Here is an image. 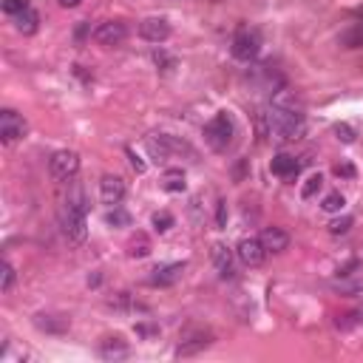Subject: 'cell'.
I'll return each mask as SVG.
<instances>
[{"label": "cell", "instance_id": "2e32d148", "mask_svg": "<svg viewBox=\"0 0 363 363\" xmlns=\"http://www.w3.org/2000/svg\"><path fill=\"white\" fill-rule=\"evenodd\" d=\"M262 244H264L267 252H284V250L290 247V236H287L281 227H267V230L262 233Z\"/></svg>", "mask_w": 363, "mask_h": 363}, {"label": "cell", "instance_id": "d6986e66", "mask_svg": "<svg viewBox=\"0 0 363 363\" xmlns=\"http://www.w3.org/2000/svg\"><path fill=\"white\" fill-rule=\"evenodd\" d=\"M106 222H108L111 227H128V225H131V216L117 204V207H111V211L106 213Z\"/></svg>", "mask_w": 363, "mask_h": 363}, {"label": "cell", "instance_id": "ffe728a7", "mask_svg": "<svg viewBox=\"0 0 363 363\" xmlns=\"http://www.w3.org/2000/svg\"><path fill=\"white\" fill-rule=\"evenodd\" d=\"M162 185H165V190H171V193H182V190H185V173H182V171H168Z\"/></svg>", "mask_w": 363, "mask_h": 363}, {"label": "cell", "instance_id": "30bf717a", "mask_svg": "<svg viewBox=\"0 0 363 363\" xmlns=\"http://www.w3.org/2000/svg\"><path fill=\"white\" fill-rule=\"evenodd\" d=\"M139 34L148 43H165L171 37V23L165 17H145L139 23Z\"/></svg>", "mask_w": 363, "mask_h": 363}, {"label": "cell", "instance_id": "e0dca14e", "mask_svg": "<svg viewBox=\"0 0 363 363\" xmlns=\"http://www.w3.org/2000/svg\"><path fill=\"white\" fill-rule=\"evenodd\" d=\"M15 23H17V31H23V34H34V31H37V23H40V17H37V12L29 6L26 12L15 15Z\"/></svg>", "mask_w": 363, "mask_h": 363}, {"label": "cell", "instance_id": "277c9868", "mask_svg": "<svg viewBox=\"0 0 363 363\" xmlns=\"http://www.w3.org/2000/svg\"><path fill=\"white\" fill-rule=\"evenodd\" d=\"M77 171H80V157H77L74 150H57L55 157L48 159V173L55 176L57 182H69V179H74Z\"/></svg>", "mask_w": 363, "mask_h": 363}, {"label": "cell", "instance_id": "3957f363", "mask_svg": "<svg viewBox=\"0 0 363 363\" xmlns=\"http://www.w3.org/2000/svg\"><path fill=\"white\" fill-rule=\"evenodd\" d=\"M204 139L211 142V148L225 150L233 142V120L227 114H216L211 122L204 125Z\"/></svg>", "mask_w": 363, "mask_h": 363}, {"label": "cell", "instance_id": "44dd1931", "mask_svg": "<svg viewBox=\"0 0 363 363\" xmlns=\"http://www.w3.org/2000/svg\"><path fill=\"white\" fill-rule=\"evenodd\" d=\"M12 284H15V267L3 262V267H0V292H9Z\"/></svg>", "mask_w": 363, "mask_h": 363}, {"label": "cell", "instance_id": "d4e9b609", "mask_svg": "<svg viewBox=\"0 0 363 363\" xmlns=\"http://www.w3.org/2000/svg\"><path fill=\"white\" fill-rule=\"evenodd\" d=\"M153 227H157L159 233H168V230L173 227V216L165 213V211H162V213H153Z\"/></svg>", "mask_w": 363, "mask_h": 363}, {"label": "cell", "instance_id": "83f0119b", "mask_svg": "<svg viewBox=\"0 0 363 363\" xmlns=\"http://www.w3.org/2000/svg\"><path fill=\"white\" fill-rule=\"evenodd\" d=\"M335 134H338V139H341V142H346V145H349V142H355V131H352L346 122L335 125Z\"/></svg>", "mask_w": 363, "mask_h": 363}, {"label": "cell", "instance_id": "cb8c5ba5", "mask_svg": "<svg viewBox=\"0 0 363 363\" xmlns=\"http://www.w3.org/2000/svg\"><path fill=\"white\" fill-rule=\"evenodd\" d=\"M128 252H131V258H145V255L150 252V244H148V239H145V236L134 239V241H131V250H128Z\"/></svg>", "mask_w": 363, "mask_h": 363}, {"label": "cell", "instance_id": "4316f807", "mask_svg": "<svg viewBox=\"0 0 363 363\" xmlns=\"http://www.w3.org/2000/svg\"><path fill=\"white\" fill-rule=\"evenodd\" d=\"M355 222H352V216H343V219H335L332 225H329V233L332 236H343V233H349V227H352Z\"/></svg>", "mask_w": 363, "mask_h": 363}, {"label": "cell", "instance_id": "52a82bcc", "mask_svg": "<svg viewBox=\"0 0 363 363\" xmlns=\"http://www.w3.org/2000/svg\"><path fill=\"white\" fill-rule=\"evenodd\" d=\"M125 37H128V26L122 20H108L94 29V40L99 45H120Z\"/></svg>", "mask_w": 363, "mask_h": 363}, {"label": "cell", "instance_id": "603a6c76", "mask_svg": "<svg viewBox=\"0 0 363 363\" xmlns=\"http://www.w3.org/2000/svg\"><path fill=\"white\" fill-rule=\"evenodd\" d=\"M343 204H346V201H343L341 193H329V196L321 201V207H324L327 213H338V211H343Z\"/></svg>", "mask_w": 363, "mask_h": 363}, {"label": "cell", "instance_id": "8992f818", "mask_svg": "<svg viewBox=\"0 0 363 363\" xmlns=\"http://www.w3.org/2000/svg\"><path fill=\"white\" fill-rule=\"evenodd\" d=\"M213 343V335L211 332H204V329H190L182 335L179 346H176V357H190L196 352H204L207 346Z\"/></svg>", "mask_w": 363, "mask_h": 363}, {"label": "cell", "instance_id": "ac0fdd59", "mask_svg": "<svg viewBox=\"0 0 363 363\" xmlns=\"http://www.w3.org/2000/svg\"><path fill=\"white\" fill-rule=\"evenodd\" d=\"M341 43H343L346 48H357V45H363V23H355L349 31H343V34H341Z\"/></svg>", "mask_w": 363, "mask_h": 363}, {"label": "cell", "instance_id": "7c38bea8", "mask_svg": "<svg viewBox=\"0 0 363 363\" xmlns=\"http://www.w3.org/2000/svg\"><path fill=\"white\" fill-rule=\"evenodd\" d=\"M213 264H216V270H219L222 278H233L236 276V258H233L230 247L213 244Z\"/></svg>", "mask_w": 363, "mask_h": 363}, {"label": "cell", "instance_id": "9c48e42d", "mask_svg": "<svg viewBox=\"0 0 363 363\" xmlns=\"http://www.w3.org/2000/svg\"><path fill=\"white\" fill-rule=\"evenodd\" d=\"M23 134H26V120L17 111L6 108L0 114V136H3V142H17Z\"/></svg>", "mask_w": 363, "mask_h": 363}, {"label": "cell", "instance_id": "d6a6232c", "mask_svg": "<svg viewBox=\"0 0 363 363\" xmlns=\"http://www.w3.org/2000/svg\"><path fill=\"white\" fill-rule=\"evenodd\" d=\"M357 321H360V324H363V309H357Z\"/></svg>", "mask_w": 363, "mask_h": 363}, {"label": "cell", "instance_id": "4dcf8cb0", "mask_svg": "<svg viewBox=\"0 0 363 363\" xmlns=\"http://www.w3.org/2000/svg\"><path fill=\"white\" fill-rule=\"evenodd\" d=\"M57 3H60V6H66V9H74V6H80V3H83V0H57Z\"/></svg>", "mask_w": 363, "mask_h": 363}, {"label": "cell", "instance_id": "6da1fadb", "mask_svg": "<svg viewBox=\"0 0 363 363\" xmlns=\"http://www.w3.org/2000/svg\"><path fill=\"white\" fill-rule=\"evenodd\" d=\"M267 117H270V131H273L281 142L301 139L304 131H306L301 102H298L290 91H281V94L273 99V111H270Z\"/></svg>", "mask_w": 363, "mask_h": 363}, {"label": "cell", "instance_id": "7402d4cb", "mask_svg": "<svg viewBox=\"0 0 363 363\" xmlns=\"http://www.w3.org/2000/svg\"><path fill=\"white\" fill-rule=\"evenodd\" d=\"M321 187H324V176H321V173H315V176H309V179H306V185H304L301 196H304V199H313Z\"/></svg>", "mask_w": 363, "mask_h": 363}, {"label": "cell", "instance_id": "4fadbf2b", "mask_svg": "<svg viewBox=\"0 0 363 363\" xmlns=\"http://www.w3.org/2000/svg\"><path fill=\"white\" fill-rule=\"evenodd\" d=\"M182 276H185V264H182V262L165 264V267H157V270H153L150 284H153V287H171V284H176Z\"/></svg>", "mask_w": 363, "mask_h": 363}, {"label": "cell", "instance_id": "ba28073f", "mask_svg": "<svg viewBox=\"0 0 363 363\" xmlns=\"http://www.w3.org/2000/svg\"><path fill=\"white\" fill-rule=\"evenodd\" d=\"M258 45H262L258 34L244 29V31H239V34H236V40H233V57H236V60L250 63V60L258 55Z\"/></svg>", "mask_w": 363, "mask_h": 363}, {"label": "cell", "instance_id": "8fae6325", "mask_svg": "<svg viewBox=\"0 0 363 363\" xmlns=\"http://www.w3.org/2000/svg\"><path fill=\"white\" fill-rule=\"evenodd\" d=\"M99 199H102V204H108V207L122 204V199H125V182L120 176H102V182H99Z\"/></svg>", "mask_w": 363, "mask_h": 363}, {"label": "cell", "instance_id": "f546056e", "mask_svg": "<svg viewBox=\"0 0 363 363\" xmlns=\"http://www.w3.org/2000/svg\"><path fill=\"white\" fill-rule=\"evenodd\" d=\"M128 157H131V165H134V171H136V173H142V171H145V162L136 157L134 150H128Z\"/></svg>", "mask_w": 363, "mask_h": 363}, {"label": "cell", "instance_id": "f1b7e54d", "mask_svg": "<svg viewBox=\"0 0 363 363\" xmlns=\"http://www.w3.org/2000/svg\"><path fill=\"white\" fill-rule=\"evenodd\" d=\"M216 225H219V227H225V225H227V204H225V201H219V211H216Z\"/></svg>", "mask_w": 363, "mask_h": 363}, {"label": "cell", "instance_id": "5bb4252c", "mask_svg": "<svg viewBox=\"0 0 363 363\" xmlns=\"http://www.w3.org/2000/svg\"><path fill=\"white\" fill-rule=\"evenodd\" d=\"M270 171L278 179H295L298 171H301V165H298L295 157H290V153H278V157H273V162H270Z\"/></svg>", "mask_w": 363, "mask_h": 363}, {"label": "cell", "instance_id": "484cf974", "mask_svg": "<svg viewBox=\"0 0 363 363\" xmlns=\"http://www.w3.org/2000/svg\"><path fill=\"white\" fill-rule=\"evenodd\" d=\"M29 9V0H3V12L6 15H20V12H26Z\"/></svg>", "mask_w": 363, "mask_h": 363}, {"label": "cell", "instance_id": "9a60e30c", "mask_svg": "<svg viewBox=\"0 0 363 363\" xmlns=\"http://www.w3.org/2000/svg\"><path fill=\"white\" fill-rule=\"evenodd\" d=\"M99 355L106 360H125L131 355V346L122 338H106L99 343Z\"/></svg>", "mask_w": 363, "mask_h": 363}, {"label": "cell", "instance_id": "1f68e13d", "mask_svg": "<svg viewBox=\"0 0 363 363\" xmlns=\"http://www.w3.org/2000/svg\"><path fill=\"white\" fill-rule=\"evenodd\" d=\"M338 173H343V176H352V168H349V165H343V168L338 165Z\"/></svg>", "mask_w": 363, "mask_h": 363}, {"label": "cell", "instance_id": "7a4b0ae2", "mask_svg": "<svg viewBox=\"0 0 363 363\" xmlns=\"http://www.w3.org/2000/svg\"><path fill=\"white\" fill-rule=\"evenodd\" d=\"M63 233L71 244H83L88 236V225H85V196L83 190H74L66 204H63Z\"/></svg>", "mask_w": 363, "mask_h": 363}, {"label": "cell", "instance_id": "5b68a950", "mask_svg": "<svg viewBox=\"0 0 363 363\" xmlns=\"http://www.w3.org/2000/svg\"><path fill=\"white\" fill-rule=\"evenodd\" d=\"M236 255L241 258V264H247V267H262L264 258H267V250H264L262 239L250 236V239H241V241H239Z\"/></svg>", "mask_w": 363, "mask_h": 363}]
</instances>
